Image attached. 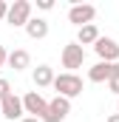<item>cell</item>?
<instances>
[{
	"mask_svg": "<svg viewBox=\"0 0 119 122\" xmlns=\"http://www.w3.org/2000/svg\"><path fill=\"white\" fill-rule=\"evenodd\" d=\"M31 20V3L29 0H14L11 6H9V11H6V23L11 26V29H20V26H26Z\"/></svg>",
	"mask_w": 119,
	"mask_h": 122,
	"instance_id": "7a4b0ae2",
	"label": "cell"
},
{
	"mask_svg": "<svg viewBox=\"0 0 119 122\" xmlns=\"http://www.w3.org/2000/svg\"><path fill=\"white\" fill-rule=\"evenodd\" d=\"M54 91H57V97H65V99H74V97H79L82 94V80L77 77V74H60V77H54Z\"/></svg>",
	"mask_w": 119,
	"mask_h": 122,
	"instance_id": "6da1fadb",
	"label": "cell"
},
{
	"mask_svg": "<svg viewBox=\"0 0 119 122\" xmlns=\"http://www.w3.org/2000/svg\"><path fill=\"white\" fill-rule=\"evenodd\" d=\"M108 91H111V94H116V97H119V74H114V77L108 80Z\"/></svg>",
	"mask_w": 119,
	"mask_h": 122,
	"instance_id": "9a60e30c",
	"label": "cell"
},
{
	"mask_svg": "<svg viewBox=\"0 0 119 122\" xmlns=\"http://www.w3.org/2000/svg\"><path fill=\"white\" fill-rule=\"evenodd\" d=\"M37 9H43V11H51V9H54V0H37Z\"/></svg>",
	"mask_w": 119,
	"mask_h": 122,
	"instance_id": "2e32d148",
	"label": "cell"
},
{
	"mask_svg": "<svg viewBox=\"0 0 119 122\" xmlns=\"http://www.w3.org/2000/svg\"><path fill=\"white\" fill-rule=\"evenodd\" d=\"M6 11H9V3L0 0V20H6Z\"/></svg>",
	"mask_w": 119,
	"mask_h": 122,
	"instance_id": "e0dca14e",
	"label": "cell"
},
{
	"mask_svg": "<svg viewBox=\"0 0 119 122\" xmlns=\"http://www.w3.org/2000/svg\"><path fill=\"white\" fill-rule=\"evenodd\" d=\"M6 57H9V51H6V48H3V46H0V68H3V65H6Z\"/></svg>",
	"mask_w": 119,
	"mask_h": 122,
	"instance_id": "ac0fdd59",
	"label": "cell"
},
{
	"mask_svg": "<svg viewBox=\"0 0 119 122\" xmlns=\"http://www.w3.org/2000/svg\"><path fill=\"white\" fill-rule=\"evenodd\" d=\"M20 122H40V119H34V117H23Z\"/></svg>",
	"mask_w": 119,
	"mask_h": 122,
	"instance_id": "ffe728a7",
	"label": "cell"
},
{
	"mask_svg": "<svg viewBox=\"0 0 119 122\" xmlns=\"http://www.w3.org/2000/svg\"><path fill=\"white\" fill-rule=\"evenodd\" d=\"M60 60H62V68H68V74H74V68H82V62H85V48L77 43H68V46H62Z\"/></svg>",
	"mask_w": 119,
	"mask_h": 122,
	"instance_id": "3957f363",
	"label": "cell"
},
{
	"mask_svg": "<svg viewBox=\"0 0 119 122\" xmlns=\"http://www.w3.org/2000/svg\"><path fill=\"white\" fill-rule=\"evenodd\" d=\"M45 108H48V102L43 99L40 91H29L26 97H23V111L31 114L34 119H43V117H45Z\"/></svg>",
	"mask_w": 119,
	"mask_h": 122,
	"instance_id": "8992f818",
	"label": "cell"
},
{
	"mask_svg": "<svg viewBox=\"0 0 119 122\" xmlns=\"http://www.w3.org/2000/svg\"><path fill=\"white\" fill-rule=\"evenodd\" d=\"M9 94H11V85H9V80H3V77H0V102H3Z\"/></svg>",
	"mask_w": 119,
	"mask_h": 122,
	"instance_id": "5bb4252c",
	"label": "cell"
},
{
	"mask_svg": "<svg viewBox=\"0 0 119 122\" xmlns=\"http://www.w3.org/2000/svg\"><path fill=\"white\" fill-rule=\"evenodd\" d=\"M23 114H26V111H23V99H20V97H17V94H9V97H6V99H3V102H0V117H6V119H23Z\"/></svg>",
	"mask_w": 119,
	"mask_h": 122,
	"instance_id": "ba28073f",
	"label": "cell"
},
{
	"mask_svg": "<svg viewBox=\"0 0 119 122\" xmlns=\"http://www.w3.org/2000/svg\"><path fill=\"white\" fill-rule=\"evenodd\" d=\"M94 51L99 54V62H116L119 60V43L111 37H99L94 43Z\"/></svg>",
	"mask_w": 119,
	"mask_h": 122,
	"instance_id": "52a82bcc",
	"label": "cell"
},
{
	"mask_svg": "<svg viewBox=\"0 0 119 122\" xmlns=\"http://www.w3.org/2000/svg\"><path fill=\"white\" fill-rule=\"evenodd\" d=\"M99 37H102L99 29H96L94 23H88V26H82V29L77 31V46H94Z\"/></svg>",
	"mask_w": 119,
	"mask_h": 122,
	"instance_id": "4fadbf2b",
	"label": "cell"
},
{
	"mask_svg": "<svg viewBox=\"0 0 119 122\" xmlns=\"http://www.w3.org/2000/svg\"><path fill=\"white\" fill-rule=\"evenodd\" d=\"M23 29H26V34H29L31 40H43V37H48V20H43V17H31Z\"/></svg>",
	"mask_w": 119,
	"mask_h": 122,
	"instance_id": "30bf717a",
	"label": "cell"
},
{
	"mask_svg": "<svg viewBox=\"0 0 119 122\" xmlns=\"http://www.w3.org/2000/svg\"><path fill=\"white\" fill-rule=\"evenodd\" d=\"M31 77H34V85H37V88H48V85L54 82V68H51V65H37Z\"/></svg>",
	"mask_w": 119,
	"mask_h": 122,
	"instance_id": "7c38bea8",
	"label": "cell"
},
{
	"mask_svg": "<svg viewBox=\"0 0 119 122\" xmlns=\"http://www.w3.org/2000/svg\"><path fill=\"white\" fill-rule=\"evenodd\" d=\"M96 17V9L91 6V3H74L71 9H68V23H74V26H88L91 20Z\"/></svg>",
	"mask_w": 119,
	"mask_h": 122,
	"instance_id": "5b68a950",
	"label": "cell"
},
{
	"mask_svg": "<svg viewBox=\"0 0 119 122\" xmlns=\"http://www.w3.org/2000/svg\"><path fill=\"white\" fill-rule=\"evenodd\" d=\"M114 74H119V62H96L94 68H88L91 82H108Z\"/></svg>",
	"mask_w": 119,
	"mask_h": 122,
	"instance_id": "9c48e42d",
	"label": "cell"
},
{
	"mask_svg": "<svg viewBox=\"0 0 119 122\" xmlns=\"http://www.w3.org/2000/svg\"><path fill=\"white\" fill-rule=\"evenodd\" d=\"M108 122H119V114H111V117H108Z\"/></svg>",
	"mask_w": 119,
	"mask_h": 122,
	"instance_id": "d6986e66",
	"label": "cell"
},
{
	"mask_svg": "<svg viewBox=\"0 0 119 122\" xmlns=\"http://www.w3.org/2000/svg\"><path fill=\"white\" fill-rule=\"evenodd\" d=\"M6 62H9V68H14V71H26L29 62H31V54L26 48H14V51L6 57Z\"/></svg>",
	"mask_w": 119,
	"mask_h": 122,
	"instance_id": "8fae6325",
	"label": "cell"
},
{
	"mask_svg": "<svg viewBox=\"0 0 119 122\" xmlns=\"http://www.w3.org/2000/svg\"><path fill=\"white\" fill-rule=\"evenodd\" d=\"M68 114H71V99L54 97V99L48 102V108H45V117H43L40 122H62Z\"/></svg>",
	"mask_w": 119,
	"mask_h": 122,
	"instance_id": "277c9868",
	"label": "cell"
}]
</instances>
